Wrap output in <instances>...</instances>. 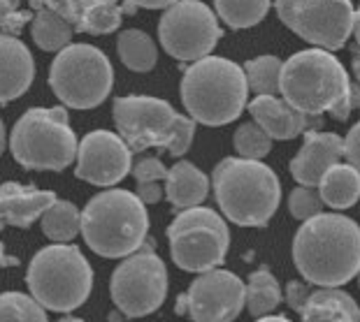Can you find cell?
<instances>
[{
  "mask_svg": "<svg viewBox=\"0 0 360 322\" xmlns=\"http://www.w3.org/2000/svg\"><path fill=\"white\" fill-rule=\"evenodd\" d=\"M112 302L126 318H142L160 309L167 295V269L156 253L154 239H144L142 248L128 255L112 274Z\"/></svg>",
  "mask_w": 360,
  "mask_h": 322,
  "instance_id": "cell-11",
  "label": "cell"
},
{
  "mask_svg": "<svg viewBox=\"0 0 360 322\" xmlns=\"http://www.w3.org/2000/svg\"><path fill=\"white\" fill-rule=\"evenodd\" d=\"M30 7L35 10L33 21H30V35H33L37 47L44 51H63L65 47H70L75 35L70 24L60 14L44 7L40 0L30 3Z\"/></svg>",
  "mask_w": 360,
  "mask_h": 322,
  "instance_id": "cell-24",
  "label": "cell"
},
{
  "mask_svg": "<svg viewBox=\"0 0 360 322\" xmlns=\"http://www.w3.org/2000/svg\"><path fill=\"white\" fill-rule=\"evenodd\" d=\"M233 144L235 151L240 153V158L256 160V163H260V158H265L272 151V140L256 123H244L237 128Z\"/></svg>",
  "mask_w": 360,
  "mask_h": 322,
  "instance_id": "cell-31",
  "label": "cell"
},
{
  "mask_svg": "<svg viewBox=\"0 0 360 322\" xmlns=\"http://www.w3.org/2000/svg\"><path fill=\"white\" fill-rule=\"evenodd\" d=\"M117 51H119L121 63L133 72H149V70H154L158 63L156 42L151 40L144 30H137V28L124 30V33L119 35Z\"/></svg>",
  "mask_w": 360,
  "mask_h": 322,
  "instance_id": "cell-25",
  "label": "cell"
},
{
  "mask_svg": "<svg viewBox=\"0 0 360 322\" xmlns=\"http://www.w3.org/2000/svg\"><path fill=\"white\" fill-rule=\"evenodd\" d=\"M79 218L82 213L68 199H56L42 216V232L53 243H70L79 234Z\"/></svg>",
  "mask_w": 360,
  "mask_h": 322,
  "instance_id": "cell-27",
  "label": "cell"
},
{
  "mask_svg": "<svg viewBox=\"0 0 360 322\" xmlns=\"http://www.w3.org/2000/svg\"><path fill=\"white\" fill-rule=\"evenodd\" d=\"M10 151L26 170H65L77 158V137L68 121V112L63 107L28 109L12 128Z\"/></svg>",
  "mask_w": 360,
  "mask_h": 322,
  "instance_id": "cell-8",
  "label": "cell"
},
{
  "mask_svg": "<svg viewBox=\"0 0 360 322\" xmlns=\"http://www.w3.org/2000/svg\"><path fill=\"white\" fill-rule=\"evenodd\" d=\"M247 79L242 67L228 58L207 56L186 67L181 79V100L191 121L202 126H226L247 107Z\"/></svg>",
  "mask_w": 360,
  "mask_h": 322,
  "instance_id": "cell-5",
  "label": "cell"
},
{
  "mask_svg": "<svg viewBox=\"0 0 360 322\" xmlns=\"http://www.w3.org/2000/svg\"><path fill=\"white\" fill-rule=\"evenodd\" d=\"M0 322H47V313L24 293L0 295Z\"/></svg>",
  "mask_w": 360,
  "mask_h": 322,
  "instance_id": "cell-30",
  "label": "cell"
},
{
  "mask_svg": "<svg viewBox=\"0 0 360 322\" xmlns=\"http://www.w3.org/2000/svg\"><path fill=\"white\" fill-rule=\"evenodd\" d=\"M44 7L60 14L70 24L72 33L89 35L114 33L126 14L124 5L110 3V0H103V3H96V0H86V3H77V0H68V3L49 0V3H44Z\"/></svg>",
  "mask_w": 360,
  "mask_h": 322,
  "instance_id": "cell-17",
  "label": "cell"
},
{
  "mask_svg": "<svg viewBox=\"0 0 360 322\" xmlns=\"http://www.w3.org/2000/svg\"><path fill=\"white\" fill-rule=\"evenodd\" d=\"M249 114L256 119V126L270 137V140H295L297 135L316 130L319 121L304 114L290 109L279 98L256 95L249 102Z\"/></svg>",
  "mask_w": 360,
  "mask_h": 322,
  "instance_id": "cell-18",
  "label": "cell"
},
{
  "mask_svg": "<svg viewBox=\"0 0 360 322\" xmlns=\"http://www.w3.org/2000/svg\"><path fill=\"white\" fill-rule=\"evenodd\" d=\"M135 195L142 204H156L163 197V188H160V183H137Z\"/></svg>",
  "mask_w": 360,
  "mask_h": 322,
  "instance_id": "cell-37",
  "label": "cell"
},
{
  "mask_svg": "<svg viewBox=\"0 0 360 322\" xmlns=\"http://www.w3.org/2000/svg\"><path fill=\"white\" fill-rule=\"evenodd\" d=\"M28 21H33V12L24 10L21 3H17V0H10V3L0 0V33L17 37Z\"/></svg>",
  "mask_w": 360,
  "mask_h": 322,
  "instance_id": "cell-33",
  "label": "cell"
},
{
  "mask_svg": "<svg viewBox=\"0 0 360 322\" xmlns=\"http://www.w3.org/2000/svg\"><path fill=\"white\" fill-rule=\"evenodd\" d=\"M311 293V288L307 286V283H300V281H290L288 288H286V302L293 311L300 313V309L304 306V302H307V297Z\"/></svg>",
  "mask_w": 360,
  "mask_h": 322,
  "instance_id": "cell-35",
  "label": "cell"
},
{
  "mask_svg": "<svg viewBox=\"0 0 360 322\" xmlns=\"http://www.w3.org/2000/svg\"><path fill=\"white\" fill-rule=\"evenodd\" d=\"M302 322H360L356 299L344 290H311L300 309Z\"/></svg>",
  "mask_w": 360,
  "mask_h": 322,
  "instance_id": "cell-22",
  "label": "cell"
},
{
  "mask_svg": "<svg viewBox=\"0 0 360 322\" xmlns=\"http://www.w3.org/2000/svg\"><path fill=\"white\" fill-rule=\"evenodd\" d=\"M279 93L290 109L304 116L330 112L337 121H347L354 112L351 79L340 58L323 49H304L281 63Z\"/></svg>",
  "mask_w": 360,
  "mask_h": 322,
  "instance_id": "cell-2",
  "label": "cell"
},
{
  "mask_svg": "<svg viewBox=\"0 0 360 322\" xmlns=\"http://www.w3.org/2000/svg\"><path fill=\"white\" fill-rule=\"evenodd\" d=\"M316 186V193L323 204L333 206L337 211L351 209L360 195V172L347 163H337L321 176Z\"/></svg>",
  "mask_w": 360,
  "mask_h": 322,
  "instance_id": "cell-23",
  "label": "cell"
},
{
  "mask_svg": "<svg viewBox=\"0 0 360 322\" xmlns=\"http://www.w3.org/2000/svg\"><path fill=\"white\" fill-rule=\"evenodd\" d=\"M256 322H290L286 316H267V318H258Z\"/></svg>",
  "mask_w": 360,
  "mask_h": 322,
  "instance_id": "cell-40",
  "label": "cell"
},
{
  "mask_svg": "<svg viewBox=\"0 0 360 322\" xmlns=\"http://www.w3.org/2000/svg\"><path fill=\"white\" fill-rule=\"evenodd\" d=\"M244 309V281L233 271L212 269L200 274L179 295L174 311L193 322H233Z\"/></svg>",
  "mask_w": 360,
  "mask_h": 322,
  "instance_id": "cell-14",
  "label": "cell"
},
{
  "mask_svg": "<svg viewBox=\"0 0 360 322\" xmlns=\"http://www.w3.org/2000/svg\"><path fill=\"white\" fill-rule=\"evenodd\" d=\"M224 30H221L217 14L210 5L198 0H184L172 3L158 21L160 44L172 58L181 63H195V60L212 56Z\"/></svg>",
  "mask_w": 360,
  "mask_h": 322,
  "instance_id": "cell-12",
  "label": "cell"
},
{
  "mask_svg": "<svg viewBox=\"0 0 360 322\" xmlns=\"http://www.w3.org/2000/svg\"><path fill=\"white\" fill-rule=\"evenodd\" d=\"M26 281L30 295L42 309L68 313L89 299L94 271L75 243H53L35 253Z\"/></svg>",
  "mask_w": 360,
  "mask_h": 322,
  "instance_id": "cell-7",
  "label": "cell"
},
{
  "mask_svg": "<svg viewBox=\"0 0 360 322\" xmlns=\"http://www.w3.org/2000/svg\"><path fill=\"white\" fill-rule=\"evenodd\" d=\"M267 12H270V3H263V0H251V3H244V0H217L214 3V14L221 21H226L231 28L256 26L258 21L265 19Z\"/></svg>",
  "mask_w": 360,
  "mask_h": 322,
  "instance_id": "cell-29",
  "label": "cell"
},
{
  "mask_svg": "<svg viewBox=\"0 0 360 322\" xmlns=\"http://www.w3.org/2000/svg\"><path fill=\"white\" fill-rule=\"evenodd\" d=\"M293 262L311 286L340 288L360 269V229L342 213H319L297 229Z\"/></svg>",
  "mask_w": 360,
  "mask_h": 322,
  "instance_id": "cell-1",
  "label": "cell"
},
{
  "mask_svg": "<svg viewBox=\"0 0 360 322\" xmlns=\"http://www.w3.org/2000/svg\"><path fill=\"white\" fill-rule=\"evenodd\" d=\"M3 267H17V257L7 255L3 241H0V269H3Z\"/></svg>",
  "mask_w": 360,
  "mask_h": 322,
  "instance_id": "cell-39",
  "label": "cell"
},
{
  "mask_svg": "<svg viewBox=\"0 0 360 322\" xmlns=\"http://www.w3.org/2000/svg\"><path fill=\"white\" fill-rule=\"evenodd\" d=\"M247 88L254 90L256 95H277L279 93V74H281V60L277 56H258L249 60L242 67Z\"/></svg>",
  "mask_w": 360,
  "mask_h": 322,
  "instance_id": "cell-28",
  "label": "cell"
},
{
  "mask_svg": "<svg viewBox=\"0 0 360 322\" xmlns=\"http://www.w3.org/2000/svg\"><path fill=\"white\" fill-rule=\"evenodd\" d=\"M56 322H84V320H79V318H60Z\"/></svg>",
  "mask_w": 360,
  "mask_h": 322,
  "instance_id": "cell-42",
  "label": "cell"
},
{
  "mask_svg": "<svg viewBox=\"0 0 360 322\" xmlns=\"http://www.w3.org/2000/svg\"><path fill=\"white\" fill-rule=\"evenodd\" d=\"M214 197L224 216L242 227H263L281 202L279 179L256 160L224 158L212 174Z\"/></svg>",
  "mask_w": 360,
  "mask_h": 322,
  "instance_id": "cell-3",
  "label": "cell"
},
{
  "mask_svg": "<svg viewBox=\"0 0 360 322\" xmlns=\"http://www.w3.org/2000/svg\"><path fill=\"white\" fill-rule=\"evenodd\" d=\"M130 170H133L137 183H158V181H165V176H167V167L163 165V160L156 156L140 158Z\"/></svg>",
  "mask_w": 360,
  "mask_h": 322,
  "instance_id": "cell-34",
  "label": "cell"
},
{
  "mask_svg": "<svg viewBox=\"0 0 360 322\" xmlns=\"http://www.w3.org/2000/svg\"><path fill=\"white\" fill-rule=\"evenodd\" d=\"M114 123L130 153L151 147L170 156H184L195 135V121L181 116L170 102L151 95H124L114 100Z\"/></svg>",
  "mask_w": 360,
  "mask_h": 322,
  "instance_id": "cell-6",
  "label": "cell"
},
{
  "mask_svg": "<svg viewBox=\"0 0 360 322\" xmlns=\"http://www.w3.org/2000/svg\"><path fill=\"white\" fill-rule=\"evenodd\" d=\"M114 83L112 63L94 44H70L53 58L49 86L72 109H94L110 95Z\"/></svg>",
  "mask_w": 360,
  "mask_h": 322,
  "instance_id": "cell-9",
  "label": "cell"
},
{
  "mask_svg": "<svg viewBox=\"0 0 360 322\" xmlns=\"http://www.w3.org/2000/svg\"><path fill=\"white\" fill-rule=\"evenodd\" d=\"M172 3H167V0H137L135 7L140 10V7H144V10H167Z\"/></svg>",
  "mask_w": 360,
  "mask_h": 322,
  "instance_id": "cell-38",
  "label": "cell"
},
{
  "mask_svg": "<svg viewBox=\"0 0 360 322\" xmlns=\"http://www.w3.org/2000/svg\"><path fill=\"white\" fill-rule=\"evenodd\" d=\"M170 255L184 271L205 274L226 260L231 246V232L226 220L207 206L181 211L167 227Z\"/></svg>",
  "mask_w": 360,
  "mask_h": 322,
  "instance_id": "cell-10",
  "label": "cell"
},
{
  "mask_svg": "<svg viewBox=\"0 0 360 322\" xmlns=\"http://www.w3.org/2000/svg\"><path fill=\"white\" fill-rule=\"evenodd\" d=\"M342 163V137L307 130L297 156L290 160V174L304 188H314L333 165Z\"/></svg>",
  "mask_w": 360,
  "mask_h": 322,
  "instance_id": "cell-16",
  "label": "cell"
},
{
  "mask_svg": "<svg viewBox=\"0 0 360 322\" xmlns=\"http://www.w3.org/2000/svg\"><path fill=\"white\" fill-rule=\"evenodd\" d=\"M358 135H360V123H356L349 130L347 140H342V158H347L351 167L358 170Z\"/></svg>",
  "mask_w": 360,
  "mask_h": 322,
  "instance_id": "cell-36",
  "label": "cell"
},
{
  "mask_svg": "<svg viewBox=\"0 0 360 322\" xmlns=\"http://www.w3.org/2000/svg\"><path fill=\"white\" fill-rule=\"evenodd\" d=\"M86 246L103 257H128L142 248L149 232V216L135 193L105 190L89 199L79 218Z\"/></svg>",
  "mask_w": 360,
  "mask_h": 322,
  "instance_id": "cell-4",
  "label": "cell"
},
{
  "mask_svg": "<svg viewBox=\"0 0 360 322\" xmlns=\"http://www.w3.org/2000/svg\"><path fill=\"white\" fill-rule=\"evenodd\" d=\"M5 142H7V135H5V126H3V121H0V153L5 151Z\"/></svg>",
  "mask_w": 360,
  "mask_h": 322,
  "instance_id": "cell-41",
  "label": "cell"
},
{
  "mask_svg": "<svg viewBox=\"0 0 360 322\" xmlns=\"http://www.w3.org/2000/svg\"><path fill=\"white\" fill-rule=\"evenodd\" d=\"M279 19L293 33L311 44H319L323 51L342 49L360 21L354 3L349 0H330V3H277Z\"/></svg>",
  "mask_w": 360,
  "mask_h": 322,
  "instance_id": "cell-13",
  "label": "cell"
},
{
  "mask_svg": "<svg viewBox=\"0 0 360 322\" xmlns=\"http://www.w3.org/2000/svg\"><path fill=\"white\" fill-rule=\"evenodd\" d=\"M33 53L19 37L0 33V102L7 105L26 93L33 83Z\"/></svg>",
  "mask_w": 360,
  "mask_h": 322,
  "instance_id": "cell-20",
  "label": "cell"
},
{
  "mask_svg": "<svg viewBox=\"0 0 360 322\" xmlns=\"http://www.w3.org/2000/svg\"><path fill=\"white\" fill-rule=\"evenodd\" d=\"M133 167V153L126 142L110 130H94L77 144V179L94 186H117Z\"/></svg>",
  "mask_w": 360,
  "mask_h": 322,
  "instance_id": "cell-15",
  "label": "cell"
},
{
  "mask_svg": "<svg viewBox=\"0 0 360 322\" xmlns=\"http://www.w3.org/2000/svg\"><path fill=\"white\" fill-rule=\"evenodd\" d=\"M281 302V288L274 274L263 267L249 276V286H244V304L254 318H265Z\"/></svg>",
  "mask_w": 360,
  "mask_h": 322,
  "instance_id": "cell-26",
  "label": "cell"
},
{
  "mask_svg": "<svg viewBox=\"0 0 360 322\" xmlns=\"http://www.w3.org/2000/svg\"><path fill=\"white\" fill-rule=\"evenodd\" d=\"M56 202L51 190H37L33 186H21L17 181H7L0 186V229L30 227L44 211Z\"/></svg>",
  "mask_w": 360,
  "mask_h": 322,
  "instance_id": "cell-19",
  "label": "cell"
},
{
  "mask_svg": "<svg viewBox=\"0 0 360 322\" xmlns=\"http://www.w3.org/2000/svg\"><path fill=\"white\" fill-rule=\"evenodd\" d=\"M110 322H121V316H119V313H117V311H114V313H112V316H110Z\"/></svg>",
  "mask_w": 360,
  "mask_h": 322,
  "instance_id": "cell-43",
  "label": "cell"
},
{
  "mask_svg": "<svg viewBox=\"0 0 360 322\" xmlns=\"http://www.w3.org/2000/svg\"><path fill=\"white\" fill-rule=\"evenodd\" d=\"M163 190L177 211L193 209V206H200L210 193V176L188 160H179L177 165L167 170Z\"/></svg>",
  "mask_w": 360,
  "mask_h": 322,
  "instance_id": "cell-21",
  "label": "cell"
},
{
  "mask_svg": "<svg viewBox=\"0 0 360 322\" xmlns=\"http://www.w3.org/2000/svg\"><path fill=\"white\" fill-rule=\"evenodd\" d=\"M288 209H290V216L304 223V220L323 213V202H321V197L314 188L300 186V188H293V193L288 195Z\"/></svg>",
  "mask_w": 360,
  "mask_h": 322,
  "instance_id": "cell-32",
  "label": "cell"
}]
</instances>
